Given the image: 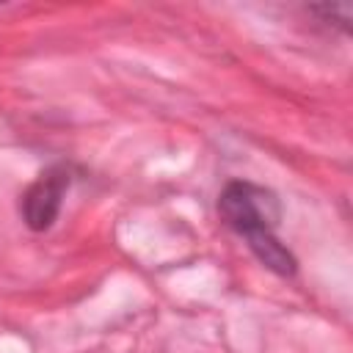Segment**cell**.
<instances>
[{
  "mask_svg": "<svg viewBox=\"0 0 353 353\" xmlns=\"http://www.w3.org/2000/svg\"><path fill=\"white\" fill-rule=\"evenodd\" d=\"M221 218L245 240L273 232L279 223V201L270 190L251 182H229L218 199Z\"/></svg>",
  "mask_w": 353,
  "mask_h": 353,
  "instance_id": "1",
  "label": "cell"
},
{
  "mask_svg": "<svg viewBox=\"0 0 353 353\" xmlns=\"http://www.w3.org/2000/svg\"><path fill=\"white\" fill-rule=\"evenodd\" d=\"M66 188H69V171L66 168L55 165V168H47L44 174H39V179L22 196V218H25V223L30 229H36V232L50 229L52 221L61 212Z\"/></svg>",
  "mask_w": 353,
  "mask_h": 353,
  "instance_id": "2",
  "label": "cell"
}]
</instances>
